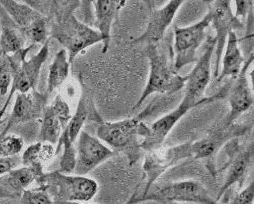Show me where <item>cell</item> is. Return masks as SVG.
Listing matches in <instances>:
<instances>
[{
  "instance_id": "cell-19",
  "label": "cell",
  "mask_w": 254,
  "mask_h": 204,
  "mask_svg": "<svg viewBox=\"0 0 254 204\" xmlns=\"http://www.w3.org/2000/svg\"><path fill=\"white\" fill-rule=\"evenodd\" d=\"M254 159V144H251L247 148L241 150L234 155L221 189L219 190L216 201L219 202L225 192L232 185H239V189L243 187L247 173L251 168Z\"/></svg>"
},
{
  "instance_id": "cell-10",
  "label": "cell",
  "mask_w": 254,
  "mask_h": 204,
  "mask_svg": "<svg viewBox=\"0 0 254 204\" xmlns=\"http://www.w3.org/2000/svg\"><path fill=\"white\" fill-rule=\"evenodd\" d=\"M209 10L211 15V23L216 31V46H215V71L214 76H219V65L224 50L227 36L231 31L243 28L241 19L236 18L231 10V1L219 0L210 1Z\"/></svg>"
},
{
  "instance_id": "cell-6",
  "label": "cell",
  "mask_w": 254,
  "mask_h": 204,
  "mask_svg": "<svg viewBox=\"0 0 254 204\" xmlns=\"http://www.w3.org/2000/svg\"><path fill=\"white\" fill-rule=\"evenodd\" d=\"M191 203L194 204H222L213 199L201 183L195 181H178L149 189L146 194L138 197L137 201Z\"/></svg>"
},
{
  "instance_id": "cell-16",
  "label": "cell",
  "mask_w": 254,
  "mask_h": 204,
  "mask_svg": "<svg viewBox=\"0 0 254 204\" xmlns=\"http://www.w3.org/2000/svg\"><path fill=\"white\" fill-rule=\"evenodd\" d=\"M193 157L191 152V143H186L180 146L170 148L163 157H158L155 153L150 152L145 158L143 169L147 177V183L145 188L146 194L156 181L157 178L173 165H175L183 159Z\"/></svg>"
},
{
  "instance_id": "cell-11",
  "label": "cell",
  "mask_w": 254,
  "mask_h": 204,
  "mask_svg": "<svg viewBox=\"0 0 254 204\" xmlns=\"http://www.w3.org/2000/svg\"><path fill=\"white\" fill-rule=\"evenodd\" d=\"M77 140L76 163L73 172L75 175L85 176L114 156L113 150L86 131H82Z\"/></svg>"
},
{
  "instance_id": "cell-34",
  "label": "cell",
  "mask_w": 254,
  "mask_h": 204,
  "mask_svg": "<svg viewBox=\"0 0 254 204\" xmlns=\"http://www.w3.org/2000/svg\"><path fill=\"white\" fill-rule=\"evenodd\" d=\"M235 5H236V13H235V17L239 18V17L243 18V21H245L247 16L248 15L249 12L251 10V8L254 7V1H235Z\"/></svg>"
},
{
  "instance_id": "cell-13",
  "label": "cell",
  "mask_w": 254,
  "mask_h": 204,
  "mask_svg": "<svg viewBox=\"0 0 254 204\" xmlns=\"http://www.w3.org/2000/svg\"><path fill=\"white\" fill-rule=\"evenodd\" d=\"M48 97L47 93L41 94L36 90L26 94L17 93L14 107L8 119L7 124L0 134L6 135L9 133L10 128L17 124L42 117L44 110L47 106Z\"/></svg>"
},
{
  "instance_id": "cell-37",
  "label": "cell",
  "mask_w": 254,
  "mask_h": 204,
  "mask_svg": "<svg viewBox=\"0 0 254 204\" xmlns=\"http://www.w3.org/2000/svg\"><path fill=\"white\" fill-rule=\"evenodd\" d=\"M4 114H5V112H2V109L0 108V125L2 124V117H3Z\"/></svg>"
},
{
  "instance_id": "cell-2",
  "label": "cell",
  "mask_w": 254,
  "mask_h": 204,
  "mask_svg": "<svg viewBox=\"0 0 254 204\" xmlns=\"http://www.w3.org/2000/svg\"><path fill=\"white\" fill-rule=\"evenodd\" d=\"M148 126L138 117L118 122H101L97 136L117 152L127 156L129 165H133L140 157L141 138H144Z\"/></svg>"
},
{
  "instance_id": "cell-23",
  "label": "cell",
  "mask_w": 254,
  "mask_h": 204,
  "mask_svg": "<svg viewBox=\"0 0 254 204\" xmlns=\"http://www.w3.org/2000/svg\"><path fill=\"white\" fill-rule=\"evenodd\" d=\"M227 46L223 59V70L218 81H221L225 77L231 76L236 79L245 63L244 57L239 46V39L235 31H231L227 36Z\"/></svg>"
},
{
  "instance_id": "cell-3",
  "label": "cell",
  "mask_w": 254,
  "mask_h": 204,
  "mask_svg": "<svg viewBox=\"0 0 254 204\" xmlns=\"http://www.w3.org/2000/svg\"><path fill=\"white\" fill-rule=\"evenodd\" d=\"M39 188L47 192L56 202H89L98 193V183L79 175H70L60 170L45 173Z\"/></svg>"
},
{
  "instance_id": "cell-39",
  "label": "cell",
  "mask_w": 254,
  "mask_h": 204,
  "mask_svg": "<svg viewBox=\"0 0 254 204\" xmlns=\"http://www.w3.org/2000/svg\"><path fill=\"white\" fill-rule=\"evenodd\" d=\"M0 34H1V25H0ZM2 55V51H1V47H0V56Z\"/></svg>"
},
{
  "instance_id": "cell-28",
  "label": "cell",
  "mask_w": 254,
  "mask_h": 204,
  "mask_svg": "<svg viewBox=\"0 0 254 204\" xmlns=\"http://www.w3.org/2000/svg\"><path fill=\"white\" fill-rule=\"evenodd\" d=\"M240 43L239 48L243 53L245 62L254 61V7L251 8L247 15V31Z\"/></svg>"
},
{
  "instance_id": "cell-31",
  "label": "cell",
  "mask_w": 254,
  "mask_h": 204,
  "mask_svg": "<svg viewBox=\"0 0 254 204\" xmlns=\"http://www.w3.org/2000/svg\"><path fill=\"white\" fill-rule=\"evenodd\" d=\"M92 1H80L75 12L80 14V18L78 19L86 26L92 28L94 25V14H93Z\"/></svg>"
},
{
  "instance_id": "cell-32",
  "label": "cell",
  "mask_w": 254,
  "mask_h": 204,
  "mask_svg": "<svg viewBox=\"0 0 254 204\" xmlns=\"http://www.w3.org/2000/svg\"><path fill=\"white\" fill-rule=\"evenodd\" d=\"M22 165V157L19 155L11 157H0V177L10 173L13 169H17Z\"/></svg>"
},
{
  "instance_id": "cell-14",
  "label": "cell",
  "mask_w": 254,
  "mask_h": 204,
  "mask_svg": "<svg viewBox=\"0 0 254 204\" xmlns=\"http://www.w3.org/2000/svg\"><path fill=\"white\" fill-rule=\"evenodd\" d=\"M183 0H171L161 9L151 7L150 18L146 30L139 38L133 40L132 45L147 44L156 45L164 37L167 28L172 23L174 16L182 4Z\"/></svg>"
},
{
  "instance_id": "cell-8",
  "label": "cell",
  "mask_w": 254,
  "mask_h": 204,
  "mask_svg": "<svg viewBox=\"0 0 254 204\" xmlns=\"http://www.w3.org/2000/svg\"><path fill=\"white\" fill-rule=\"evenodd\" d=\"M211 23V13L208 11L203 19L188 26H174V69L177 71L198 60L196 51L203 41L207 39L206 30Z\"/></svg>"
},
{
  "instance_id": "cell-9",
  "label": "cell",
  "mask_w": 254,
  "mask_h": 204,
  "mask_svg": "<svg viewBox=\"0 0 254 204\" xmlns=\"http://www.w3.org/2000/svg\"><path fill=\"white\" fill-rule=\"evenodd\" d=\"M49 55V41L42 46L41 50L29 60H25L21 64L11 67L13 73V82L10 87V94L5 104L1 109L6 112L12 98L16 92L26 94L30 91H35L39 79L41 67L47 60Z\"/></svg>"
},
{
  "instance_id": "cell-33",
  "label": "cell",
  "mask_w": 254,
  "mask_h": 204,
  "mask_svg": "<svg viewBox=\"0 0 254 204\" xmlns=\"http://www.w3.org/2000/svg\"><path fill=\"white\" fill-rule=\"evenodd\" d=\"M254 198V183L250 184L246 189L237 195L230 204H253Z\"/></svg>"
},
{
  "instance_id": "cell-22",
  "label": "cell",
  "mask_w": 254,
  "mask_h": 204,
  "mask_svg": "<svg viewBox=\"0 0 254 204\" xmlns=\"http://www.w3.org/2000/svg\"><path fill=\"white\" fill-rule=\"evenodd\" d=\"M56 155V148L52 144L37 142L26 148L22 156L23 166L29 167L35 174L36 182H39L45 174L44 168Z\"/></svg>"
},
{
  "instance_id": "cell-24",
  "label": "cell",
  "mask_w": 254,
  "mask_h": 204,
  "mask_svg": "<svg viewBox=\"0 0 254 204\" xmlns=\"http://www.w3.org/2000/svg\"><path fill=\"white\" fill-rule=\"evenodd\" d=\"M89 119L98 122V124L102 122V118L100 117L99 114L93 107L92 103H90L88 99L82 96L78 102L75 113L74 116H71L69 124L64 129L68 135L70 141L74 144L82 132V127Z\"/></svg>"
},
{
  "instance_id": "cell-29",
  "label": "cell",
  "mask_w": 254,
  "mask_h": 204,
  "mask_svg": "<svg viewBox=\"0 0 254 204\" xmlns=\"http://www.w3.org/2000/svg\"><path fill=\"white\" fill-rule=\"evenodd\" d=\"M13 82V73L7 55L0 56V95H7Z\"/></svg>"
},
{
  "instance_id": "cell-20",
  "label": "cell",
  "mask_w": 254,
  "mask_h": 204,
  "mask_svg": "<svg viewBox=\"0 0 254 204\" xmlns=\"http://www.w3.org/2000/svg\"><path fill=\"white\" fill-rule=\"evenodd\" d=\"M36 181L35 174L30 168L18 167L0 177V199L22 197L24 191Z\"/></svg>"
},
{
  "instance_id": "cell-4",
  "label": "cell",
  "mask_w": 254,
  "mask_h": 204,
  "mask_svg": "<svg viewBox=\"0 0 254 204\" xmlns=\"http://www.w3.org/2000/svg\"><path fill=\"white\" fill-rule=\"evenodd\" d=\"M146 54L150 64L148 81L139 101L133 106V109L139 108L152 94H174L182 90L186 83V76L178 75L174 65L168 63L157 45H148Z\"/></svg>"
},
{
  "instance_id": "cell-18",
  "label": "cell",
  "mask_w": 254,
  "mask_h": 204,
  "mask_svg": "<svg viewBox=\"0 0 254 204\" xmlns=\"http://www.w3.org/2000/svg\"><path fill=\"white\" fill-rule=\"evenodd\" d=\"M126 1L121 0H98L92 1L94 10V25L102 38V53H106L110 48L111 29L114 20L118 18Z\"/></svg>"
},
{
  "instance_id": "cell-7",
  "label": "cell",
  "mask_w": 254,
  "mask_h": 204,
  "mask_svg": "<svg viewBox=\"0 0 254 204\" xmlns=\"http://www.w3.org/2000/svg\"><path fill=\"white\" fill-rule=\"evenodd\" d=\"M0 5L11 19L22 30L26 39L33 45H45L49 41V19L34 10L26 2L13 0H0Z\"/></svg>"
},
{
  "instance_id": "cell-17",
  "label": "cell",
  "mask_w": 254,
  "mask_h": 204,
  "mask_svg": "<svg viewBox=\"0 0 254 204\" xmlns=\"http://www.w3.org/2000/svg\"><path fill=\"white\" fill-rule=\"evenodd\" d=\"M190 109V107L181 103L178 108L173 110L172 112L153 123L148 127L147 134L143 138L141 149L152 152L160 148L175 124Z\"/></svg>"
},
{
  "instance_id": "cell-12",
  "label": "cell",
  "mask_w": 254,
  "mask_h": 204,
  "mask_svg": "<svg viewBox=\"0 0 254 204\" xmlns=\"http://www.w3.org/2000/svg\"><path fill=\"white\" fill-rule=\"evenodd\" d=\"M71 116L68 104L61 95H57L53 103L44 110L38 142L57 144Z\"/></svg>"
},
{
  "instance_id": "cell-36",
  "label": "cell",
  "mask_w": 254,
  "mask_h": 204,
  "mask_svg": "<svg viewBox=\"0 0 254 204\" xmlns=\"http://www.w3.org/2000/svg\"><path fill=\"white\" fill-rule=\"evenodd\" d=\"M53 204H88L87 202H56Z\"/></svg>"
},
{
  "instance_id": "cell-5",
  "label": "cell",
  "mask_w": 254,
  "mask_h": 204,
  "mask_svg": "<svg viewBox=\"0 0 254 204\" xmlns=\"http://www.w3.org/2000/svg\"><path fill=\"white\" fill-rule=\"evenodd\" d=\"M216 46V40L214 37L207 36L206 39L204 51L201 57L198 59L197 63L192 69L190 75L186 76V93L182 104L188 106L190 108L201 104L202 103H209L216 99H221L228 92L226 87L217 95L207 99H202L203 93L207 88L211 79V58Z\"/></svg>"
},
{
  "instance_id": "cell-21",
  "label": "cell",
  "mask_w": 254,
  "mask_h": 204,
  "mask_svg": "<svg viewBox=\"0 0 254 204\" xmlns=\"http://www.w3.org/2000/svg\"><path fill=\"white\" fill-rule=\"evenodd\" d=\"M0 47L3 55H11L25 48L26 38L22 30L0 5Z\"/></svg>"
},
{
  "instance_id": "cell-25",
  "label": "cell",
  "mask_w": 254,
  "mask_h": 204,
  "mask_svg": "<svg viewBox=\"0 0 254 204\" xmlns=\"http://www.w3.org/2000/svg\"><path fill=\"white\" fill-rule=\"evenodd\" d=\"M68 55L66 50H61L56 54L50 64L48 78L47 94L51 95L64 84L69 75Z\"/></svg>"
},
{
  "instance_id": "cell-26",
  "label": "cell",
  "mask_w": 254,
  "mask_h": 204,
  "mask_svg": "<svg viewBox=\"0 0 254 204\" xmlns=\"http://www.w3.org/2000/svg\"><path fill=\"white\" fill-rule=\"evenodd\" d=\"M61 148L63 149V153L60 162V171L67 174L73 173L76 163V148H74V143L70 141V138L65 130L57 143L56 155L58 154L61 152Z\"/></svg>"
},
{
  "instance_id": "cell-30",
  "label": "cell",
  "mask_w": 254,
  "mask_h": 204,
  "mask_svg": "<svg viewBox=\"0 0 254 204\" xmlns=\"http://www.w3.org/2000/svg\"><path fill=\"white\" fill-rule=\"evenodd\" d=\"M21 198V204H53V199L41 188L26 189Z\"/></svg>"
},
{
  "instance_id": "cell-27",
  "label": "cell",
  "mask_w": 254,
  "mask_h": 204,
  "mask_svg": "<svg viewBox=\"0 0 254 204\" xmlns=\"http://www.w3.org/2000/svg\"><path fill=\"white\" fill-rule=\"evenodd\" d=\"M24 147L22 138L14 134H0V157H11L19 154Z\"/></svg>"
},
{
  "instance_id": "cell-1",
  "label": "cell",
  "mask_w": 254,
  "mask_h": 204,
  "mask_svg": "<svg viewBox=\"0 0 254 204\" xmlns=\"http://www.w3.org/2000/svg\"><path fill=\"white\" fill-rule=\"evenodd\" d=\"M80 1H53L49 18V35L66 49L69 63L83 50L102 42L99 32L81 22L75 16Z\"/></svg>"
},
{
  "instance_id": "cell-35",
  "label": "cell",
  "mask_w": 254,
  "mask_h": 204,
  "mask_svg": "<svg viewBox=\"0 0 254 204\" xmlns=\"http://www.w3.org/2000/svg\"><path fill=\"white\" fill-rule=\"evenodd\" d=\"M138 192H135L134 194L131 196L130 198H129L128 201H127L126 204H138V201H137V199H138Z\"/></svg>"
},
{
  "instance_id": "cell-15",
  "label": "cell",
  "mask_w": 254,
  "mask_h": 204,
  "mask_svg": "<svg viewBox=\"0 0 254 204\" xmlns=\"http://www.w3.org/2000/svg\"><path fill=\"white\" fill-rule=\"evenodd\" d=\"M254 61L245 62L235 83L229 87L228 101L231 105V112L226 118L224 127L232 125L242 114L247 112L254 104V95L250 87L247 71Z\"/></svg>"
},
{
  "instance_id": "cell-38",
  "label": "cell",
  "mask_w": 254,
  "mask_h": 204,
  "mask_svg": "<svg viewBox=\"0 0 254 204\" xmlns=\"http://www.w3.org/2000/svg\"><path fill=\"white\" fill-rule=\"evenodd\" d=\"M161 204H178V203L174 202H162L160 203Z\"/></svg>"
}]
</instances>
